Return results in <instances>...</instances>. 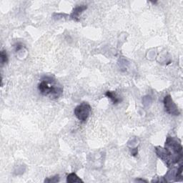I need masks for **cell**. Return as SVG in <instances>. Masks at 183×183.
<instances>
[{"label": "cell", "instance_id": "6da1fadb", "mask_svg": "<svg viewBox=\"0 0 183 183\" xmlns=\"http://www.w3.org/2000/svg\"><path fill=\"white\" fill-rule=\"evenodd\" d=\"M156 154L166 164L167 167H171L181 160L182 157V147L179 139L167 137L165 147H157Z\"/></svg>", "mask_w": 183, "mask_h": 183}, {"label": "cell", "instance_id": "7a4b0ae2", "mask_svg": "<svg viewBox=\"0 0 183 183\" xmlns=\"http://www.w3.org/2000/svg\"><path fill=\"white\" fill-rule=\"evenodd\" d=\"M38 90L42 95L50 99H58L63 93V87L52 77H43L38 84Z\"/></svg>", "mask_w": 183, "mask_h": 183}, {"label": "cell", "instance_id": "3957f363", "mask_svg": "<svg viewBox=\"0 0 183 183\" xmlns=\"http://www.w3.org/2000/svg\"><path fill=\"white\" fill-rule=\"evenodd\" d=\"M91 110V106L87 102H82L75 108L74 114L79 120L85 123L90 117Z\"/></svg>", "mask_w": 183, "mask_h": 183}, {"label": "cell", "instance_id": "277c9868", "mask_svg": "<svg viewBox=\"0 0 183 183\" xmlns=\"http://www.w3.org/2000/svg\"><path fill=\"white\" fill-rule=\"evenodd\" d=\"M165 110L166 111L167 113L171 115L174 116H178L180 114V112L177 106L176 105L170 95H167L164 97L163 100Z\"/></svg>", "mask_w": 183, "mask_h": 183}, {"label": "cell", "instance_id": "5b68a950", "mask_svg": "<svg viewBox=\"0 0 183 183\" xmlns=\"http://www.w3.org/2000/svg\"><path fill=\"white\" fill-rule=\"evenodd\" d=\"M87 6H85V5H81V6L77 7L75 9H74L72 14H71L70 15L71 18L75 20V21H79L80 15L82 14L85 9H87Z\"/></svg>", "mask_w": 183, "mask_h": 183}, {"label": "cell", "instance_id": "8992f818", "mask_svg": "<svg viewBox=\"0 0 183 183\" xmlns=\"http://www.w3.org/2000/svg\"><path fill=\"white\" fill-rule=\"evenodd\" d=\"M105 96L109 99H110L114 105H117V104L121 102L122 101L121 99L119 98V97H118V95H116V93L113 91H107L105 93Z\"/></svg>", "mask_w": 183, "mask_h": 183}, {"label": "cell", "instance_id": "52a82bcc", "mask_svg": "<svg viewBox=\"0 0 183 183\" xmlns=\"http://www.w3.org/2000/svg\"><path fill=\"white\" fill-rule=\"evenodd\" d=\"M67 182L74 183V182H83V180H81L75 173H70L67 177Z\"/></svg>", "mask_w": 183, "mask_h": 183}, {"label": "cell", "instance_id": "ba28073f", "mask_svg": "<svg viewBox=\"0 0 183 183\" xmlns=\"http://www.w3.org/2000/svg\"><path fill=\"white\" fill-rule=\"evenodd\" d=\"M8 62V55H7L6 51L2 50L1 52V64L3 66Z\"/></svg>", "mask_w": 183, "mask_h": 183}, {"label": "cell", "instance_id": "9c48e42d", "mask_svg": "<svg viewBox=\"0 0 183 183\" xmlns=\"http://www.w3.org/2000/svg\"><path fill=\"white\" fill-rule=\"evenodd\" d=\"M60 181V177L59 175H56L55 177H49V178L46 179L44 180L45 182H57Z\"/></svg>", "mask_w": 183, "mask_h": 183}, {"label": "cell", "instance_id": "30bf717a", "mask_svg": "<svg viewBox=\"0 0 183 183\" xmlns=\"http://www.w3.org/2000/svg\"><path fill=\"white\" fill-rule=\"evenodd\" d=\"M22 47H23L22 44H20V43H18V44H17V46H16V51L17 52V51H19V50H21Z\"/></svg>", "mask_w": 183, "mask_h": 183}, {"label": "cell", "instance_id": "8fae6325", "mask_svg": "<svg viewBox=\"0 0 183 183\" xmlns=\"http://www.w3.org/2000/svg\"><path fill=\"white\" fill-rule=\"evenodd\" d=\"M137 152H138V151H137V149L135 148L134 149H133L131 152V153H132V155H133V156H136L137 154Z\"/></svg>", "mask_w": 183, "mask_h": 183}, {"label": "cell", "instance_id": "7c38bea8", "mask_svg": "<svg viewBox=\"0 0 183 183\" xmlns=\"http://www.w3.org/2000/svg\"><path fill=\"white\" fill-rule=\"evenodd\" d=\"M135 181H137V182H138V181H140V182H147L146 180H141V179H137Z\"/></svg>", "mask_w": 183, "mask_h": 183}]
</instances>
